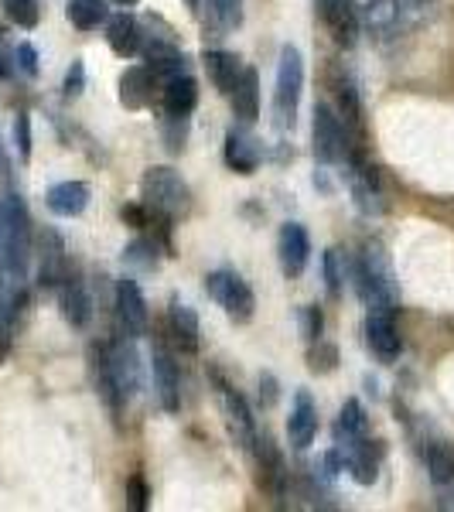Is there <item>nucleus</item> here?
<instances>
[{
    "label": "nucleus",
    "instance_id": "obj_1",
    "mask_svg": "<svg viewBox=\"0 0 454 512\" xmlns=\"http://www.w3.org/2000/svg\"><path fill=\"white\" fill-rule=\"evenodd\" d=\"M356 291L369 308H379V311H393L400 308V284H396V274H393V263H390V253L383 250V243L369 239L359 253V263H356Z\"/></svg>",
    "mask_w": 454,
    "mask_h": 512
},
{
    "label": "nucleus",
    "instance_id": "obj_2",
    "mask_svg": "<svg viewBox=\"0 0 454 512\" xmlns=\"http://www.w3.org/2000/svg\"><path fill=\"white\" fill-rule=\"evenodd\" d=\"M311 134H315V158L321 164H356L362 161V147L359 140L345 130L342 117L332 110L328 103H315V127H311Z\"/></svg>",
    "mask_w": 454,
    "mask_h": 512
},
{
    "label": "nucleus",
    "instance_id": "obj_3",
    "mask_svg": "<svg viewBox=\"0 0 454 512\" xmlns=\"http://www.w3.org/2000/svg\"><path fill=\"white\" fill-rule=\"evenodd\" d=\"M140 195H144L140 202L164 219H175L188 209V205H192V192H188V185L181 181V175L175 168H164V164L144 171Z\"/></svg>",
    "mask_w": 454,
    "mask_h": 512
},
{
    "label": "nucleus",
    "instance_id": "obj_4",
    "mask_svg": "<svg viewBox=\"0 0 454 512\" xmlns=\"http://www.w3.org/2000/svg\"><path fill=\"white\" fill-rule=\"evenodd\" d=\"M301 89H304V59L294 45H284L277 59V86H274V120L280 130H294Z\"/></svg>",
    "mask_w": 454,
    "mask_h": 512
},
{
    "label": "nucleus",
    "instance_id": "obj_5",
    "mask_svg": "<svg viewBox=\"0 0 454 512\" xmlns=\"http://www.w3.org/2000/svg\"><path fill=\"white\" fill-rule=\"evenodd\" d=\"M0 222H4V236H7V263H11V280L21 284L28 274V260H31V216L28 205L18 195H7L0 202Z\"/></svg>",
    "mask_w": 454,
    "mask_h": 512
},
{
    "label": "nucleus",
    "instance_id": "obj_6",
    "mask_svg": "<svg viewBox=\"0 0 454 512\" xmlns=\"http://www.w3.org/2000/svg\"><path fill=\"white\" fill-rule=\"evenodd\" d=\"M205 291H209L212 301L226 311L236 325H246L257 315V297H253L250 284L243 277L233 274V270H216V274L205 277Z\"/></svg>",
    "mask_w": 454,
    "mask_h": 512
},
{
    "label": "nucleus",
    "instance_id": "obj_7",
    "mask_svg": "<svg viewBox=\"0 0 454 512\" xmlns=\"http://www.w3.org/2000/svg\"><path fill=\"white\" fill-rule=\"evenodd\" d=\"M250 451H253V461H257L260 485L270 495H274V499H284L287 482H291V475H287V465H284V454L274 448V441H270V437H260V434L253 437Z\"/></svg>",
    "mask_w": 454,
    "mask_h": 512
},
{
    "label": "nucleus",
    "instance_id": "obj_8",
    "mask_svg": "<svg viewBox=\"0 0 454 512\" xmlns=\"http://www.w3.org/2000/svg\"><path fill=\"white\" fill-rule=\"evenodd\" d=\"M277 256H280V270L287 277H301L304 267H308L311 256V236L301 222H284L277 236Z\"/></svg>",
    "mask_w": 454,
    "mask_h": 512
},
{
    "label": "nucleus",
    "instance_id": "obj_9",
    "mask_svg": "<svg viewBox=\"0 0 454 512\" xmlns=\"http://www.w3.org/2000/svg\"><path fill=\"white\" fill-rule=\"evenodd\" d=\"M151 373H154V390H158V400L168 414H178L181 410V376L175 366V355H171L164 345L158 342L151 352Z\"/></svg>",
    "mask_w": 454,
    "mask_h": 512
},
{
    "label": "nucleus",
    "instance_id": "obj_10",
    "mask_svg": "<svg viewBox=\"0 0 454 512\" xmlns=\"http://www.w3.org/2000/svg\"><path fill=\"white\" fill-rule=\"evenodd\" d=\"M318 7V18L321 24L328 28L338 45H356V35H359V11L352 0H315Z\"/></svg>",
    "mask_w": 454,
    "mask_h": 512
},
{
    "label": "nucleus",
    "instance_id": "obj_11",
    "mask_svg": "<svg viewBox=\"0 0 454 512\" xmlns=\"http://www.w3.org/2000/svg\"><path fill=\"white\" fill-rule=\"evenodd\" d=\"M287 437L291 448L308 451L311 441L318 437V403L308 390H297L291 403V417H287Z\"/></svg>",
    "mask_w": 454,
    "mask_h": 512
},
{
    "label": "nucleus",
    "instance_id": "obj_12",
    "mask_svg": "<svg viewBox=\"0 0 454 512\" xmlns=\"http://www.w3.org/2000/svg\"><path fill=\"white\" fill-rule=\"evenodd\" d=\"M366 342L383 362H393L396 355L403 352V338H400V328L393 321V311H379V308H369V318H366Z\"/></svg>",
    "mask_w": 454,
    "mask_h": 512
},
{
    "label": "nucleus",
    "instance_id": "obj_13",
    "mask_svg": "<svg viewBox=\"0 0 454 512\" xmlns=\"http://www.w3.org/2000/svg\"><path fill=\"white\" fill-rule=\"evenodd\" d=\"M117 318L130 338L147 332V301H144V294H140L137 280H130V277L117 280Z\"/></svg>",
    "mask_w": 454,
    "mask_h": 512
},
{
    "label": "nucleus",
    "instance_id": "obj_14",
    "mask_svg": "<svg viewBox=\"0 0 454 512\" xmlns=\"http://www.w3.org/2000/svg\"><path fill=\"white\" fill-rule=\"evenodd\" d=\"M219 396H222V414H226L229 434H233V441L239 444V448L250 451L253 437H257V424H253L250 407H246L243 396H239L233 386H226V383H219Z\"/></svg>",
    "mask_w": 454,
    "mask_h": 512
},
{
    "label": "nucleus",
    "instance_id": "obj_15",
    "mask_svg": "<svg viewBox=\"0 0 454 512\" xmlns=\"http://www.w3.org/2000/svg\"><path fill=\"white\" fill-rule=\"evenodd\" d=\"M89 195H93V192H89L86 181H59V185L48 188L45 205H48V212H52V216L76 219V216H82V212H86Z\"/></svg>",
    "mask_w": 454,
    "mask_h": 512
},
{
    "label": "nucleus",
    "instance_id": "obj_16",
    "mask_svg": "<svg viewBox=\"0 0 454 512\" xmlns=\"http://www.w3.org/2000/svg\"><path fill=\"white\" fill-rule=\"evenodd\" d=\"M222 158H226V164L236 175H253L263 161V147H260V140L253 134H246V130H229Z\"/></svg>",
    "mask_w": 454,
    "mask_h": 512
},
{
    "label": "nucleus",
    "instance_id": "obj_17",
    "mask_svg": "<svg viewBox=\"0 0 454 512\" xmlns=\"http://www.w3.org/2000/svg\"><path fill=\"white\" fill-rule=\"evenodd\" d=\"M154 86H158V76L151 72V65H130L120 76V103L127 110H144L154 99Z\"/></svg>",
    "mask_w": 454,
    "mask_h": 512
},
{
    "label": "nucleus",
    "instance_id": "obj_18",
    "mask_svg": "<svg viewBox=\"0 0 454 512\" xmlns=\"http://www.w3.org/2000/svg\"><path fill=\"white\" fill-rule=\"evenodd\" d=\"M328 89L335 93V106H338L335 113L342 117L345 130H349V134H359V130H362V103H359L356 86H352V82L345 79L338 69H332V72H328Z\"/></svg>",
    "mask_w": 454,
    "mask_h": 512
},
{
    "label": "nucleus",
    "instance_id": "obj_19",
    "mask_svg": "<svg viewBox=\"0 0 454 512\" xmlns=\"http://www.w3.org/2000/svg\"><path fill=\"white\" fill-rule=\"evenodd\" d=\"M161 103H164V113H168V117L188 120V113L198 106V82L188 76V72L168 79V82H164V89H161Z\"/></svg>",
    "mask_w": 454,
    "mask_h": 512
},
{
    "label": "nucleus",
    "instance_id": "obj_20",
    "mask_svg": "<svg viewBox=\"0 0 454 512\" xmlns=\"http://www.w3.org/2000/svg\"><path fill=\"white\" fill-rule=\"evenodd\" d=\"M106 41H110L113 55L134 59V55H140V21L134 14H113V18H106Z\"/></svg>",
    "mask_w": 454,
    "mask_h": 512
},
{
    "label": "nucleus",
    "instance_id": "obj_21",
    "mask_svg": "<svg viewBox=\"0 0 454 512\" xmlns=\"http://www.w3.org/2000/svg\"><path fill=\"white\" fill-rule=\"evenodd\" d=\"M59 308H62V318L69 321L72 328H86L89 318H93V301H89L86 287H82L76 277H65L62 280Z\"/></svg>",
    "mask_w": 454,
    "mask_h": 512
},
{
    "label": "nucleus",
    "instance_id": "obj_22",
    "mask_svg": "<svg viewBox=\"0 0 454 512\" xmlns=\"http://www.w3.org/2000/svg\"><path fill=\"white\" fill-rule=\"evenodd\" d=\"M198 11H202L205 31H216V35H229L243 24V0H202Z\"/></svg>",
    "mask_w": 454,
    "mask_h": 512
},
{
    "label": "nucleus",
    "instance_id": "obj_23",
    "mask_svg": "<svg viewBox=\"0 0 454 512\" xmlns=\"http://www.w3.org/2000/svg\"><path fill=\"white\" fill-rule=\"evenodd\" d=\"M202 62H205V72H209L212 86H216L222 96L233 93L239 76H243V65H239L236 55L233 52H222V48H209Z\"/></svg>",
    "mask_w": 454,
    "mask_h": 512
},
{
    "label": "nucleus",
    "instance_id": "obj_24",
    "mask_svg": "<svg viewBox=\"0 0 454 512\" xmlns=\"http://www.w3.org/2000/svg\"><path fill=\"white\" fill-rule=\"evenodd\" d=\"M233 113L243 123H253L260 117V76L257 69H243V76H239L236 89L233 93Z\"/></svg>",
    "mask_w": 454,
    "mask_h": 512
},
{
    "label": "nucleus",
    "instance_id": "obj_25",
    "mask_svg": "<svg viewBox=\"0 0 454 512\" xmlns=\"http://www.w3.org/2000/svg\"><path fill=\"white\" fill-rule=\"evenodd\" d=\"M168 325H171V335H175L181 352H198V315H195V308H188V304H181L175 297V301H171V311H168Z\"/></svg>",
    "mask_w": 454,
    "mask_h": 512
},
{
    "label": "nucleus",
    "instance_id": "obj_26",
    "mask_svg": "<svg viewBox=\"0 0 454 512\" xmlns=\"http://www.w3.org/2000/svg\"><path fill=\"white\" fill-rule=\"evenodd\" d=\"M369 434V417L362 410L359 400H345L342 414H338V424H335V441L338 444H349V441H359V437Z\"/></svg>",
    "mask_w": 454,
    "mask_h": 512
},
{
    "label": "nucleus",
    "instance_id": "obj_27",
    "mask_svg": "<svg viewBox=\"0 0 454 512\" xmlns=\"http://www.w3.org/2000/svg\"><path fill=\"white\" fill-rule=\"evenodd\" d=\"M65 18L79 31H96L99 24H106V18H110V7H106V0H69Z\"/></svg>",
    "mask_w": 454,
    "mask_h": 512
},
{
    "label": "nucleus",
    "instance_id": "obj_28",
    "mask_svg": "<svg viewBox=\"0 0 454 512\" xmlns=\"http://www.w3.org/2000/svg\"><path fill=\"white\" fill-rule=\"evenodd\" d=\"M62 263H65V246L62 239L45 229V253H41V284L45 287H55L59 280H65L62 274Z\"/></svg>",
    "mask_w": 454,
    "mask_h": 512
},
{
    "label": "nucleus",
    "instance_id": "obj_29",
    "mask_svg": "<svg viewBox=\"0 0 454 512\" xmlns=\"http://www.w3.org/2000/svg\"><path fill=\"white\" fill-rule=\"evenodd\" d=\"M427 472L434 485H454V444L434 441L427 448Z\"/></svg>",
    "mask_w": 454,
    "mask_h": 512
},
{
    "label": "nucleus",
    "instance_id": "obj_30",
    "mask_svg": "<svg viewBox=\"0 0 454 512\" xmlns=\"http://www.w3.org/2000/svg\"><path fill=\"white\" fill-rule=\"evenodd\" d=\"M321 270H325V287L328 297H342L345 291V274H349V263H345L342 250H325V260H321Z\"/></svg>",
    "mask_w": 454,
    "mask_h": 512
},
{
    "label": "nucleus",
    "instance_id": "obj_31",
    "mask_svg": "<svg viewBox=\"0 0 454 512\" xmlns=\"http://www.w3.org/2000/svg\"><path fill=\"white\" fill-rule=\"evenodd\" d=\"M0 7H4L7 21H14L18 28H24V31L38 28V21H41L38 0H0Z\"/></svg>",
    "mask_w": 454,
    "mask_h": 512
},
{
    "label": "nucleus",
    "instance_id": "obj_32",
    "mask_svg": "<svg viewBox=\"0 0 454 512\" xmlns=\"http://www.w3.org/2000/svg\"><path fill=\"white\" fill-rule=\"evenodd\" d=\"M308 369L311 373H335L338 369V349L335 345H328V342H311V349H308Z\"/></svg>",
    "mask_w": 454,
    "mask_h": 512
},
{
    "label": "nucleus",
    "instance_id": "obj_33",
    "mask_svg": "<svg viewBox=\"0 0 454 512\" xmlns=\"http://www.w3.org/2000/svg\"><path fill=\"white\" fill-rule=\"evenodd\" d=\"M158 243L154 239H137V243H130L127 250H123V260L127 263H140V267H154V260H158Z\"/></svg>",
    "mask_w": 454,
    "mask_h": 512
},
{
    "label": "nucleus",
    "instance_id": "obj_34",
    "mask_svg": "<svg viewBox=\"0 0 454 512\" xmlns=\"http://www.w3.org/2000/svg\"><path fill=\"white\" fill-rule=\"evenodd\" d=\"M14 140H18L21 161H31V120H28V113H18V120H14Z\"/></svg>",
    "mask_w": 454,
    "mask_h": 512
},
{
    "label": "nucleus",
    "instance_id": "obj_35",
    "mask_svg": "<svg viewBox=\"0 0 454 512\" xmlns=\"http://www.w3.org/2000/svg\"><path fill=\"white\" fill-rule=\"evenodd\" d=\"M321 328H325V318H321V308H301V332L308 342H318Z\"/></svg>",
    "mask_w": 454,
    "mask_h": 512
},
{
    "label": "nucleus",
    "instance_id": "obj_36",
    "mask_svg": "<svg viewBox=\"0 0 454 512\" xmlns=\"http://www.w3.org/2000/svg\"><path fill=\"white\" fill-rule=\"evenodd\" d=\"M127 506L130 509H137V512H144L147 509V482L140 475H134L127 482Z\"/></svg>",
    "mask_w": 454,
    "mask_h": 512
},
{
    "label": "nucleus",
    "instance_id": "obj_37",
    "mask_svg": "<svg viewBox=\"0 0 454 512\" xmlns=\"http://www.w3.org/2000/svg\"><path fill=\"white\" fill-rule=\"evenodd\" d=\"M18 65H21L24 76H31V79L38 76V52H35V45H31V41H21V45H18Z\"/></svg>",
    "mask_w": 454,
    "mask_h": 512
},
{
    "label": "nucleus",
    "instance_id": "obj_38",
    "mask_svg": "<svg viewBox=\"0 0 454 512\" xmlns=\"http://www.w3.org/2000/svg\"><path fill=\"white\" fill-rule=\"evenodd\" d=\"M11 263H7V236H4V222H0V297L7 294V287H11Z\"/></svg>",
    "mask_w": 454,
    "mask_h": 512
},
{
    "label": "nucleus",
    "instance_id": "obj_39",
    "mask_svg": "<svg viewBox=\"0 0 454 512\" xmlns=\"http://www.w3.org/2000/svg\"><path fill=\"white\" fill-rule=\"evenodd\" d=\"M82 86H86V69H82V62L76 59V62H72V69H69V76H65V93L79 96Z\"/></svg>",
    "mask_w": 454,
    "mask_h": 512
},
{
    "label": "nucleus",
    "instance_id": "obj_40",
    "mask_svg": "<svg viewBox=\"0 0 454 512\" xmlns=\"http://www.w3.org/2000/svg\"><path fill=\"white\" fill-rule=\"evenodd\" d=\"M260 403H263V407H274V403H277V379L270 373L260 376Z\"/></svg>",
    "mask_w": 454,
    "mask_h": 512
},
{
    "label": "nucleus",
    "instance_id": "obj_41",
    "mask_svg": "<svg viewBox=\"0 0 454 512\" xmlns=\"http://www.w3.org/2000/svg\"><path fill=\"white\" fill-rule=\"evenodd\" d=\"M7 76H11V62H7L4 48H0V79H7Z\"/></svg>",
    "mask_w": 454,
    "mask_h": 512
},
{
    "label": "nucleus",
    "instance_id": "obj_42",
    "mask_svg": "<svg viewBox=\"0 0 454 512\" xmlns=\"http://www.w3.org/2000/svg\"><path fill=\"white\" fill-rule=\"evenodd\" d=\"M113 4H120V7H134L137 0H113Z\"/></svg>",
    "mask_w": 454,
    "mask_h": 512
},
{
    "label": "nucleus",
    "instance_id": "obj_43",
    "mask_svg": "<svg viewBox=\"0 0 454 512\" xmlns=\"http://www.w3.org/2000/svg\"><path fill=\"white\" fill-rule=\"evenodd\" d=\"M188 7H192V11H198V4H202V0H185Z\"/></svg>",
    "mask_w": 454,
    "mask_h": 512
},
{
    "label": "nucleus",
    "instance_id": "obj_44",
    "mask_svg": "<svg viewBox=\"0 0 454 512\" xmlns=\"http://www.w3.org/2000/svg\"><path fill=\"white\" fill-rule=\"evenodd\" d=\"M0 171H4V151H0Z\"/></svg>",
    "mask_w": 454,
    "mask_h": 512
}]
</instances>
